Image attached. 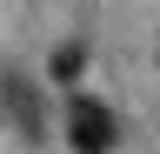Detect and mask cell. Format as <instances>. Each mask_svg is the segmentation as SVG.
<instances>
[{
	"instance_id": "cell-1",
	"label": "cell",
	"mask_w": 160,
	"mask_h": 154,
	"mask_svg": "<svg viewBox=\"0 0 160 154\" xmlns=\"http://www.w3.org/2000/svg\"><path fill=\"white\" fill-rule=\"evenodd\" d=\"M67 134H73L80 154H107L113 147V114L100 107L93 94H73V101H67Z\"/></svg>"
},
{
	"instance_id": "cell-2",
	"label": "cell",
	"mask_w": 160,
	"mask_h": 154,
	"mask_svg": "<svg viewBox=\"0 0 160 154\" xmlns=\"http://www.w3.org/2000/svg\"><path fill=\"white\" fill-rule=\"evenodd\" d=\"M7 101H13V121H20V134H33V141H40V101H33V87L20 81V74L7 81Z\"/></svg>"
}]
</instances>
